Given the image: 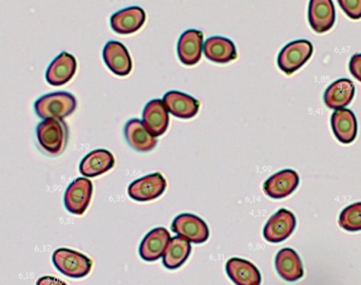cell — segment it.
Masks as SVG:
<instances>
[{"instance_id": "obj_1", "label": "cell", "mask_w": 361, "mask_h": 285, "mask_svg": "<svg viewBox=\"0 0 361 285\" xmlns=\"http://www.w3.org/2000/svg\"><path fill=\"white\" fill-rule=\"evenodd\" d=\"M78 102L71 93L59 91L39 97L34 104L38 118L42 120H63L75 111Z\"/></svg>"}, {"instance_id": "obj_2", "label": "cell", "mask_w": 361, "mask_h": 285, "mask_svg": "<svg viewBox=\"0 0 361 285\" xmlns=\"http://www.w3.org/2000/svg\"><path fill=\"white\" fill-rule=\"evenodd\" d=\"M36 137L44 152L50 155H59L67 146L68 127L63 120H44L36 128Z\"/></svg>"}, {"instance_id": "obj_3", "label": "cell", "mask_w": 361, "mask_h": 285, "mask_svg": "<svg viewBox=\"0 0 361 285\" xmlns=\"http://www.w3.org/2000/svg\"><path fill=\"white\" fill-rule=\"evenodd\" d=\"M55 267L70 278L86 277L92 269V260L82 253L69 248H59L52 255Z\"/></svg>"}, {"instance_id": "obj_4", "label": "cell", "mask_w": 361, "mask_h": 285, "mask_svg": "<svg viewBox=\"0 0 361 285\" xmlns=\"http://www.w3.org/2000/svg\"><path fill=\"white\" fill-rule=\"evenodd\" d=\"M313 51V44L309 40H294L280 51L278 55V67L284 73L290 75L311 59Z\"/></svg>"}, {"instance_id": "obj_5", "label": "cell", "mask_w": 361, "mask_h": 285, "mask_svg": "<svg viewBox=\"0 0 361 285\" xmlns=\"http://www.w3.org/2000/svg\"><path fill=\"white\" fill-rule=\"evenodd\" d=\"M296 224L295 214L281 208L269 219L263 229V236L269 243H281L294 233Z\"/></svg>"}, {"instance_id": "obj_6", "label": "cell", "mask_w": 361, "mask_h": 285, "mask_svg": "<svg viewBox=\"0 0 361 285\" xmlns=\"http://www.w3.org/2000/svg\"><path fill=\"white\" fill-rule=\"evenodd\" d=\"M171 229L191 243L202 244L209 238V229L205 221L195 214H182L176 217Z\"/></svg>"}, {"instance_id": "obj_7", "label": "cell", "mask_w": 361, "mask_h": 285, "mask_svg": "<svg viewBox=\"0 0 361 285\" xmlns=\"http://www.w3.org/2000/svg\"><path fill=\"white\" fill-rule=\"evenodd\" d=\"M93 185L89 178H78L68 186L63 197L68 212L78 216H82L92 198Z\"/></svg>"}, {"instance_id": "obj_8", "label": "cell", "mask_w": 361, "mask_h": 285, "mask_svg": "<svg viewBox=\"0 0 361 285\" xmlns=\"http://www.w3.org/2000/svg\"><path fill=\"white\" fill-rule=\"evenodd\" d=\"M167 183L162 174H148L135 180L128 187V195L131 199L139 202H148L161 197L166 190Z\"/></svg>"}, {"instance_id": "obj_9", "label": "cell", "mask_w": 361, "mask_h": 285, "mask_svg": "<svg viewBox=\"0 0 361 285\" xmlns=\"http://www.w3.org/2000/svg\"><path fill=\"white\" fill-rule=\"evenodd\" d=\"M299 182L300 178L295 170H281L265 181L263 189L271 199H284L296 190Z\"/></svg>"}, {"instance_id": "obj_10", "label": "cell", "mask_w": 361, "mask_h": 285, "mask_svg": "<svg viewBox=\"0 0 361 285\" xmlns=\"http://www.w3.org/2000/svg\"><path fill=\"white\" fill-rule=\"evenodd\" d=\"M103 59L107 67L118 76H127L133 70V61L122 42L110 40L104 47Z\"/></svg>"}, {"instance_id": "obj_11", "label": "cell", "mask_w": 361, "mask_h": 285, "mask_svg": "<svg viewBox=\"0 0 361 285\" xmlns=\"http://www.w3.org/2000/svg\"><path fill=\"white\" fill-rule=\"evenodd\" d=\"M146 21V13L140 6H133L114 13L110 19L112 30L118 34L128 35L139 31Z\"/></svg>"}, {"instance_id": "obj_12", "label": "cell", "mask_w": 361, "mask_h": 285, "mask_svg": "<svg viewBox=\"0 0 361 285\" xmlns=\"http://www.w3.org/2000/svg\"><path fill=\"white\" fill-rule=\"evenodd\" d=\"M336 20L332 0H311L309 6V21L316 33L330 31Z\"/></svg>"}, {"instance_id": "obj_13", "label": "cell", "mask_w": 361, "mask_h": 285, "mask_svg": "<svg viewBox=\"0 0 361 285\" xmlns=\"http://www.w3.org/2000/svg\"><path fill=\"white\" fill-rule=\"evenodd\" d=\"M142 122L152 137H161L166 133L169 116L162 99H152L145 106Z\"/></svg>"}, {"instance_id": "obj_14", "label": "cell", "mask_w": 361, "mask_h": 285, "mask_svg": "<svg viewBox=\"0 0 361 285\" xmlns=\"http://www.w3.org/2000/svg\"><path fill=\"white\" fill-rule=\"evenodd\" d=\"M78 69L75 57L68 52H61L50 63L46 72V80L52 86L67 84L73 78Z\"/></svg>"}, {"instance_id": "obj_15", "label": "cell", "mask_w": 361, "mask_h": 285, "mask_svg": "<svg viewBox=\"0 0 361 285\" xmlns=\"http://www.w3.org/2000/svg\"><path fill=\"white\" fill-rule=\"evenodd\" d=\"M171 239V234L164 227L152 229L145 236L140 245V256L148 262L159 260L164 255Z\"/></svg>"}, {"instance_id": "obj_16", "label": "cell", "mask_w": 361, "mask_h": 285, "mask_svg": "<svg viewBox=\"0 0 361 285\" xmlns=\"http://www.w3.org/2000/svg\"><path fill=\"white\" fill-rule=\"evenodd\" d=\"M203 50V32L190 29L180 35L178 42V55L185 66H195L199 63Z\"/></svg>"}, {"instance_id": "obj_17", "label": "cell", "mask_w": 361, "mask_h": 285, "mask_svg": "<svg viewBox=\"0 0 361 285\" xmlns=\"http://www.w3.org/2000/svg\"><path fill=\"white\" fill-rule=\"evenodd\" d=\"M163 103L167 111L176 118L188 120L195 118L199 112V101L180 91H169L164 95Z\"/></svg>"}, {"instance_id": "obj_18", "label": "cell", "mask_w": 361, "mask_h": 285, "mask_svg": "<svg viewBox=\"0 0 361 285\" xmlns=\"http://www.w3.org/2000/svg\"><path fill=\"white\" fill-rule=\"evenodd\" d=\"M355 95V86L349 78L335 80L326 88L324 95V104L330 109H345L351 104Z\"/></svg>"}, {"instance_id": "obj_19", "label": "cell", "mask_w": 361, "mask_h": 285, "mask_svg": "<svg viewBox=\"0 0 361 285\" xmlns=\"http://www.w3.org/2000/svg\"><path fill=\"white\" fill-rule=\"evenodd\" d=\"M116 164L114 154L106 149L89 152L80 164V172L85 178H95L109 171Z\"/></svg>"}, {"instance_id": "obj_20", "label": "cell", "mask_w": 361, "mask_h": 285, "mask_svg": "<svg viewBox=\"0 0 361 285\" xmlns=\"http://www.w3.org/2000/svg\"><path fill=\"white\" fill-rule=\"evenodd\" d=\"M275 265L280 277L286 281H298L305 275L302 261L292 248L279 250L276 256Z\"/></svg>"}, {"instance_id": "obj_21", "label": "cell", "mask_w": 361, "mask_h": 285, "mask_svg": "<svg viewBox=\"0 0 361 285\" xmlns=\"http://www.w3.org/2000/svg\"><path fill=\"white\" fill-rule=\"evenodd\" d=\"M333 133L339 142L351 144L357 137V120L352 110H336L331 116Z\"/></svg>"}, {"instance_id": "obj_22", "label": "cell", "mask_w": 361, "mask_h": 285, "mask_svg": "<svg viewBox=\"0 0 361 285\" xmlns=\"http://www.w3.org/2000/svg\"><path fill=\"white\" fill-rule=\"evenodd\" d=\"M226 273L235 285H260L261 274L250 261L231 258L226 262Z\"/></svg>"}, {"instance_id": "obj_23", "label": "cell", "mask_w": 361, "mask_h": 285, "mask_svg": "<svg viewBox=\"0 0 361 285\" xmlns=\"http://www.w3.org/2000/svg\"><path fill=\"white\" fill-rule=\"evenodd\" d=\"M125 139L135 150L140 152L152 151L158 144L157 138L152 137L147 129L144 127L143 122L139 119L128 121L124 128Z\"/></svg>"}, {"instance_id": "obj_24", "label": "cell", "mask_w": 361, "mask_h": 285, "mask_svg": "<svg viewBox=\"0 0 361 285\" xmlns=\"http://www.w3.org/2000/svg\"><path fill=\"white\" fill-rule=\"evenodd\" d=\"M204 54L216 63H227L237 59V49L231 40L222 36H212L203 46Z\"/></svg>"}, {"instance_id": "obj_25", "label": "cell", "mask_w": 361, "mask_h": 285, "mask_svg": "<svg viewBox=\"0 0 361 285\" xmlns=\"http://www.w3.org/2000/svg\"><path fill=\"white\" fill-rule=\"evenodd\" d=\"M190 253V242L179 236L171 238L163 255V265L167 269H178L186 262Z\"/></svg>"}, {"instance_id": "obj_26", "label": "cell", "mask_w": 361, "mask_h": 285, "mask_svg": "<svg viewBox=\"0 0 361 285\" xmlns=\"http://www.w3.org/2000/svg\"><path fill=\"white\" fill-rule=\"evenodd\" d=\"M339 226L348 231H361V202L348 206L339 216Z\"/></svg>"}, {"instance_id": "obj_27", "label": "cell", "mask_w": 361, "mask_h": 285, "mask_svg": "<svg viewBox=\"0 0 361 285\" xmlns=\"http://www.w3.org/2000/svg\"><path fill=\"white\" fill-rule=\"evenodd\" d=\"M338 4L350 18H361V0H339Z\"/></svg>"}, {"instance_id": "obj_28", "label": "cell", "mask_w": 361, "mask_h": 285, "mask_svg": "<svg viewBox=\"0 0 361 285\" xmlns=\"http://www.w3.org/2000/svg\"><path fill=\"white\" fill-rule=\"evenodd\" d=\"M349 68L352 75L361 83V53L351 57Z\"/></svg>"}, {"instance_id": "obj_29", "label": "cell", "mask_w": 361, "mask_h": 285, "mask_svg": "<svg viewBox=\"0 0 361 285\" xmlns=\"http://www.w3.org/2000/svg\"><path fill=\"white\" fill-rule=\"evenodd\" d=\"M36 285H68L63 280L59 278L52 277V276H44L39 278L36 282Z\"/></svg>"}]
</instances>
